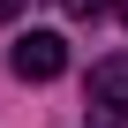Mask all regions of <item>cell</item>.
I'll use <instances>...</instances> for the list:
<instances>
[{"instance_id":"5","label":"cell","mask_w":128,"mask_h":128,"mask_svg":"<svg viewBox=\"0 0 128 128\" xmlns=\"http://www.w3.org/2000/svg\"><path fill=\"white\" fill-rule=\"evenodd\" d=\"M113 8H120V23H128V0H113Z\"/></svg>"},{"instance_id":"1","label":"cell","mask_w":128,"mask_h":128,"mask_svg":"<svg viewBox=\"0 0 128 128\" xmlns=\"http://www.w3.org/2000/svg\"><path fill=\"white\" fill-rule=\"evenodd\" d=\"M15 76L23 83H53L60 68H68V38H60V30H30V38H15Z\"/></svg>"},{"instance_id":"3","label":"cell","mask_w":128,"mask_h":128,"mask_svg":"<svg viewBox=\"0 0 128 128\" xmlns=\"http://www.w3.org/2000/svg\"><path fill=\"white\" fill-rule=\"evenodd\" d=\"M106 0H60V15H98Z\"/></svg>"},{"instance_id":"2","label":"cell","mask_w":128,"mask_h":128,"mask_svg":"<svg viewBox=\"0 0 128 128\" xmlns=\"http://www.w3.org/2000/svg\"><path fill=\"white\" fill-rule=\"evenodd\" d=\"M90 113L106 128H128V53H113V60L90 68Z\"/></svg>"},{"instance_id":"4","label":"cell","mask_w":128,"mask_h":128,"mask_svg":"<svg viewBox=\"0 0 128 128\" xmlns=\"http://www.w3.org/2000/svg\"><path fill=\"white\" fill-rule=\"evenodd\" d=\"M15 15H23V0H0V23H15Z\"/></svg>"}]
</instances>
